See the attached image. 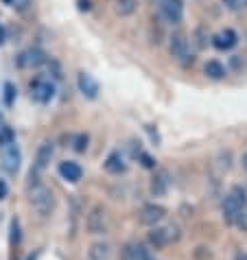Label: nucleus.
Masks as SVG:
<instances>
[{
	"label": "nucleus",
	"instance_id": "1",
	"mask_svg": "<svg viewBox=\"0 0 247 260\" xmlns=\"http://www.w3.org/2000/svg\"><path fill=\"white\" fill-rule=\"evenodd\" d=\"M221 210H223L225 223L236 225L238 219L243 216V212L247 210V190L243 188V186H232L230 192L223 197Z\"/></svg>",
	"mask_w": 247,
	"mask_h": 260
},
{
	"label": "nucleus",
	"instance_id": "2",
	"mask_svg": "<svg viewBox=\"0 0 247 260\" xmlns=\"http://www.w3.org/2000/svg\"><path fill=\"white\" fill-rule=\"evenodd\" d=\"M28 204H31V208L40 216H48V214H53V210H55V194H53V190H50L48 186L38 184V186H33L31 188Z\"/></svg>",
	"mask_w": 247,
	"mask_h": 260
},
{
	"label": "nucleus",
	"instance_id": "3",
	"mask_svg": "<svg viewBox=\"0 0 247 260\" xmlns=\"http://www.w3.org/2000/svg\"><path fill=\"white\" fill-rule=\"evenodd\" d=\"M169 50L179 66L186 68V66H193L195 63V53L191 50V42H188V38L181 31H175L169 38Z\"/></svg>",
	"mask_w": 247,
	"mask_h": 260
},
{
	"label": "nucleus",
	"instance_id": "4",
	"mask_svg": "<svg viewBox=\"0 0 247 260\" xmlns=\"http://www.w3.org/2000/svg\"><path fill=\"white\" fill-rule=\"evenodd\" d=\"M28 88H31V99L40 105H46L55 99V83L48 77H42V75L35 77Z\"/></svg>",
	"mask_w": 247,
	"mask_h": 260
},
{
	"label": "nucleus",
	"instance_id": "5",
	"mask_svg": "<svg viewBox=\"0 0 247 260\" xmlns=\"http://www.w3.org/2000/svg\"><path fill=\"white\" fill-rule=\"evenodd\" d=\"M158 13L166 24H179L184 20V0H162Z\"/></svg>",
	"mask_w": 247,
	"mask_h": 260
},
{
	"label": "nucleus",
	"instance_id": "6",
	"mask_svg": "<svg viewBox=\"0 0 247 260\" xmlns=\"http://www.w3.org/2000/svg\"><path fill=\"white\" fill-rule=\"evenodd\" d=\"M107 225H110V214L103 206H94L88 219H85V228H88L90 234H105L107 232Z\"/></svg>",
	"mask_w": 247,
	"mask_h": 260
},
{
	"label": "nucleus",
	"instance_id": "7",
	"mask_svg": "<svg viewBox=\"0 0 247 260\" xmlns=\"http://www.w3.org/2000/svg\"><path fill=\"white\" fill-rule=\"evenodd\" d=\"M177 238H179V230L175 225H166V228L156 225L149 232V243L153 245L156 249H164L166 245L173 243V241H177Z\"/></svg>",
	"mask_w": 247,
	"mask_h": 260
},
{
	"label": "nucleus",
	"instance_id": "8",
	"mask_svg": "<svg viewBox=\"0 0 247 260\" xmlns=\"http://www.w3.org/2000/svg\"><path fill=\"white\" fill-rule=\"evenodd\" d=\"M0 160L7 173H18L20 164H22V151H20L18 142H9L5 147H0Z\"/></svg>",
	"mask_w": 247,
	"mask_h": 260
},
{
	"label": "nucleus",
	"instance_id": "9",
	"mask_svg": "<svg viewBox=\"0 0 247 260\" xmlns=\"http://www.w3.org/2000/svg\"><path fill=\"white\" fill-rule=\"evenodd\" d=\"M46 61H48V55L42 48H28L16 57L18 68H40V66H46Z\"/></svg>",
	"mask_w": 247,
	"mask_h": 260
},
{
	"label": "nucleus",
	"instance_id": "10",
	"mask_svg": "<svg viewBox=\"0 0 247 260\" xmlns=\"http://www.w3.org/2000/svg\"><path fill=\"white\" fill-rule=\"evenodd\" d=\"M166 216V208L160 206V204H147L142 206L140 210V223L142 225H149V228H156L158 223H162Z\"/></svg>",
	"mask_w": 247,
	"mask_h": 260
},
{
	"label": "nucleus",
	"instance_id": "11",
	"mask_svg": "<svg viewBox=\"0 0 247 260\" xmlns=\"http://www.w3.org/2000/svg\"><path fill=\"white\" fill-rule=\"evenodd\" d=\"M210 44L217 50H232L238 44V33L234 28H221L219 33H214L212 38H210Z\"/></svg>",
	"mask_w": 247,
	"mask_h": 260
},
{
	"label": "nucleus",
	"instance_id": "12",
	"mask_svg": "<svg viewBox=\"0 0 247 260\" xmlns=\"http://www.w3.org/2000/svg\"><path fill=\"white\" fill-rule=\"evenodd\" d=\"M77 88H79V92L85 96V99H90V101H94L99 96V81L94 79L90 72H85V70H81L77 75Z\"/></svg>",
	"mask_w": 247,
	"mask_h": 260
},
{
	"label": "nucleus",
	"instance_id": "13",
	"mask_svg": "<svg viewBox=\"0 0 247 260\" xmlns=\"http://www.w3.org/2000/svg\"><path fill=\"white\" fill-rule=\"evenodd\" d=\"M120 260H151V254H149V249L144 247L142 243H127L125 247H122L120 251Z\"/></svg>",
	"mask_w": 247,
	"mask_h": 260
},
{
	"label": "nucleus",
	"instance_id": "14",
	"mask_svg": "<svg viewBox=\"0 0 247 260\" xmlns=\"http://www.w3.org/2000/svg\"><path fill=\"white\" fill-rule=\"evenodd\" d=\"M53 155H55V142L44 140L38 147V153H35V169L44 171L46 166L50 164V160H53Z\"/></svg>",
	"mask_w": 247,
	"mask_h": 260
},
{
	"label": "nucleus",
	"instance_id": "15",
	"mask_svg": "<svg viewBox=\"0 0 247 260\" xmlns=\"http://www.w3.org/2000/svg\"><path fill=\"white\" fill-rule=\"evenodd\" d=\"M57 171H59L61 179H66V182H70V184H77L79 179L83 177V169L77 162H72V160L59 162V169H57Z\"/></svg>",
	"mask_w": 247,
	"mask_h": 260
},
{
	"label": "nucleus",
	"instance_id": "16",
	"mask_svg": "<svg viewBox=\"0 0 247 260\" xmlns=\"http://www.w3.org/2000/svg\"><path fill=\"white\" fill-rule=\"evenodd\" d=\"M103 166H105L107 173H112V175H122V173L127 171V162H125V157H122L120 151H112V153L105 157Z\"/></svg>",
	"mask_w": 247,
	"mask_h": 260
},
{
	"label": "nucleus",
	"instance_id": "17",
	"mask_svg": "<svg viewBox=\"0 0 247 260\" xmlns=\"http://www.w3.org/2000/svg\"><path fill=\"white\" fill-rule=\"evenodd\" d=\"M169 184H171L169 173L158 171L153 175V179H151V192H153L156 197H162V194H166V190H169Z\"/></svg>",
	"mask_w": 247,
	"mask_h": 260
},
{
	"label": "nucleus",
	"instance_id": "18",
	"mask_svg": "<svg viewBox=\"0 0 247 260\" xmlns=\"http://www.w3.org/2000/svg\"><path fill=\"white\" fill-rule=\"evenodd\" d=\"M203 72H206V77L212 79V81H221V79H225V75H228V68H225L219 59H210L206 66H203Z\"/></svg>",
	"mask_w": 247,
	"mask_h": 260
},
{
	"label": "nucleus",
	"instance_id": "19",
	"mask_svg": "<svg viewBox=\"0 0 247 260\" xmlns=\"http://www.w3.org/2000/svg\"><path fill=\"white\" fill-rule=\"evenodd\" d=\"M88 256H90V260H110V256H112V247H110L107 243H103V241L92 243V245H90V249H88Z\"/></svg>",
	"mask_w": 247,
	"mask_h": 260
},
{
	"label": "nucleus",
	"instance_id": "20",
	"mask_svg": "<svg viewBox=\"0 0 247 260\" xmlns=\"http://www.w3.org/2000/svg\"><path fill=\"white\" fill-rule=\"evenodd\" d=\"M136 9H138V0H116L114 3V11L120 18L132 16V13H136Z\"/></svg>",
	"mask_w": 247,
	"mask_h": 260
},
{
	"label": "nucleus",
	"instance_id": "21",
	"mask_svg": "<svg viewBox=\"0 0 247 260\" xmlns=\"http://www.w3.org/2000/svg\"><path fill=\"white\" fill-rule=\"evenodd\" d=\"M3 101H5V107H13V103H16V99H18V88L13 85L11 81H5L3 85Z\"/></svg>",
	"mask_w": 247,
	"mask_h": 260
},
{
	"label": "nucleus",
	"instance_id": "22",
	"mask_svg": "<svg viewBox=\"0 0 247 260\" xmlns=\"http://www.w3.org/2000/svg\"><path fill=\"white\" fill-rule=\"evenodd\" d=\"M70 142H72V149H75L77 153H85V151H88L90 136L88 134H77V136H72L70 138Z\"/></svg>",
	"mask_w": 247,
	"mask_h": 260
},
{
	"label": "nucleus",
	"instance_id": "23",
	"mask_svg": "<svg viewBox=\"0 0 247 260\" xmlns=\"http://www.w3.org/2000/svg\"><path fill=\"white\" fill-rule=\"evenodd\" d=\"M20 241H22V232H20V221L13 216L11 219V225H9V243L11 247H18Z\"/></svg>",
	"mask_w": 247,
	"mask_h": 260
},
{
	"label": "nucleus",
	"instance_id": "24",
	"mask_svg": "<svg viewBox=\"0 0 247 260\" xmlns=\"http://www.w3.org/2000/svg\"><path fill=\"white\" fill-rule=\"evenodd\" d=\"M9 142H16V132H13L11 127L3 125L0 127V147H5V144H9Z\"/></svg>",
	"mask_w": 247,
	"mask_h": 260
},
{
	"label": "nucleus",
	"instance_id": "25",
	"mask_svg": "<svg viewBox=\"0 0 247 260\" xmlns=\"http://www.w3.org/2000/svg\"><path fill=\"white\" fill-rule=\"evenodd\" d=\"M136 160L140 162V164L144 166V169H156V166H158V160H156L153 155H149L147 151H140V153H138V157H136Z\"/></svg>",
	"mask_w": 247,
	"mask_h": 260
},
{
	"label": "nucleus",
	"instance_id": "26",
	"mask_svg": "<svg viewBox=\"0 0 247 260\" xmlns=\"http://www.w3.org/2000/svg\"><path fill=\"white\" fill-rule=\"evenodd\" d=\"M230 11H241L243 7H247V0H221Z\"/></svg>",
	"mask_w": 247,
	"mask_h": 260
},
{
	"label": "nucleus",
	"instance_id": "27",
	"mask_svg": "<svg viewBox=\"0 0 247 260\" xmlns=\"http://www.w3.org/2000/svg\"><path fill=\"white\" fill-rule=\"evenodd\" d=\"M46 66L50 68V75H53V79H61V68H59V63H57L55 59H48Z\"/></svg>",
	"mask_w": 247,
	"mask_h": 260
},
{
	"label": "nucleus",
	"instance_id": "28",
	"mask_svg": "<svg viewBox=\"0 0 247 260\" xmlns=\"http://www.w3.org/2000/svg\"><path fill=\"white\" fill-rule=\"evenodd\" d=\"M33 5V0H13V9H18V11H28V7H31Z\"/></svg>",
	"mask_w": 247,
	"mask_h": 260
},
{
	"label": "nucleus",
	"instance_id": "29",
	"mask_svg": "<svg viewBox=\"0 0 247 260\" xmlns=\"http://www.w3.org/2000/svg\"><path fill=\"white\" fill-rule=\"evenodd\" d=\"M195 35L199 38V40H197V46H199V48H206V46H208L206 40H210V35H201V28H197V31H195Z\"/></svg>",
	"mask_w": 247,
	"mask_h": 260
},
{
	"label": "nucleus",
	"instance_id": "30",
	"mask_svg": "<svg viewBox=\"0 0 247 260\" xmlns=\"http://www.w3.org/2000/svg\"><path fill=\"white\" fill-rule=\"evenodd\" d=\"M9 197V186H7L5 179H0V201H5Z\"/></svg>",
	"mask_w": 247,
	"mask_h": 260
},
{
	"label": "nucleus",
	"instance_id": "31",
	"mask_svg": "<svg viewBox=\"0 0 247 260\" xmlns=\"http://www.w3.org/2000/svg\"><path fill=\"white\" fill-rule=\"evenodd\" d=\"M79 11H92V0H77Z\"/></svg>",
	"mask_w": 247,
	"mask_h": 260
},
{
	"label": "nucleus",
	"instance_id": "32",
	"mask_svg": "<svg viewBox=\"0 0 247 260\" xmlns=\"http://www.w3.org/2000/svg\"><path fill=\"white\" fill-rule=\"evenodd\" d=\"M236 225L241 228V230H245V232H247V210L243 212V216H241V219H238V223H236Z\"/></svg>",
	"mask_w": 247,
	"mask_h": 260
},
{
	"label": "nucleus",
	"instance_id": "33",
	"mask_svg": "<svg viewBox=\"0 0 247 260\" xmlns=\"http://www.w3.org/2000/svg\"><path fill=\"white\" fill-rule=\"evenodd\" d=\"M7 42V31H5V26H3V22H0V46H3Z\"/></svg>",
	"mask_w": 247,
	"mask_h": 260
},
{
	"label": "nucleus",
	"instance_id": "34",
	"mask_svg": "<svg viewBox=\"0 0 247 260\" xmlns=\"http://www.w3.org/2000/svg\"><path fill=\"white\" fill-rule=\"evenodd\" d=\"M234 260H247V251H236Z\"/></svg>",
	"mask_w": 247,
	"mask_h": 260
},
{
	"label": "nucleus",
	"instance_id": "35",
	"mask_svg": "<svg viewBox=\"0 0 247 260\" xmlns=\"http://www.w3.org/2000/svg\"><path fill=\"white\" fill-rule=\"evenodd\" d=\"M241 164H243V169L247 171V151H245V153H243V160H241Z\"/></svg>",
	"mask_w": 247,
	"mask_h": 260
},
{
	"label": "nucleus",
	"instance_id": "36",
	"mask_svg": "<svg viewBox=\"0 0 247 260\" xmlns=\"http://www.w3.org/2000/svg\"><path fill=\"white\" fill-rule=\"evenodd\" d=\"M149 3H151V5H153V7H156V9H158V7H160V5H162V0H149Z\"/></svg>",
	"mask_w": 247,
	"mask_h": 260
},
{
	"label": "nucleus",
	"instance_id": "37",
	"mask_svg": "<svg viewBox=\"0 0 247 260\" xmlns=\"http://www.w3.org/2000/svg\"><path fill=\"white\" fill-rule=\"evenodd\" d=\"M3 3H5V5H9V7H11V5H13V0H3Z\"/></svg>",
	"mask_w": 247,
	"mask_h": 260
},
{
	"label": "nucleus",
	"instance_id": "38",
	"mask_svg": "<svg viewBox=\"0 0 247 260\" xmlns=\"http://www.w3.org/2000/svg\"><path fill=\"white\" fill-rule=\"evenodd\" d=\"M0 127H3V114H0Z\"/></svg>",
	"mask_w": 247,
	"mask_h": 260
},
{
	"label": "nucleus",
	"instance_id": "39",
	"mask_svg": "<svg viewBox=\"0 0 247 260\" xmlns=\"http://www.w3.org/2000/svg\"><path fill=\"white\" fill-rule=\"evenodd\" d=\"M26 260H35V256H28V258H26Z\"/></svg>",
	"mask_w": 247,
	"mask_h": 260
},
{
	"label": "nucleus",
	"instance_id": "40",
	"mask_svg": "<svg viewBox=\"0 0 247 260\" xmlns=\"http://www.w3.org/2000/svg\"><path fill=\"white\" fill-rule=\"evenodd\" d=\"M245 190H247V188H245Z\"/></svg>",
	"mask_w": 247,
	"mask_h": 260
}]
</instances>
